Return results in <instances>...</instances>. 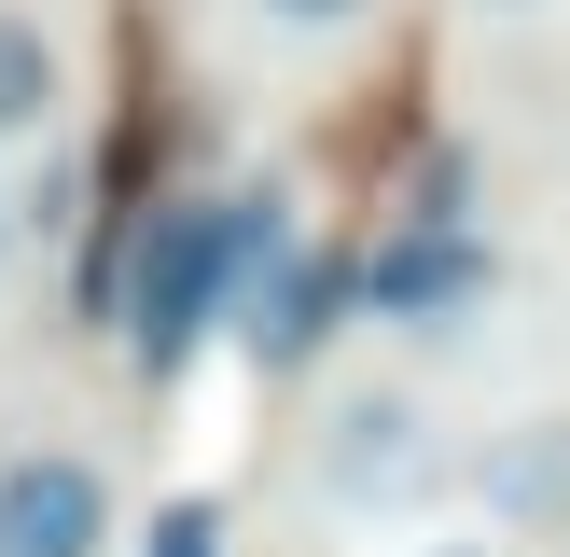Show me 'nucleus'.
<instances>
[{"label":"nucleus","instance_id":"8","mask_svg":"<svg viewBox=\"0 0 570 557\" xmlns=\"http://www.w3.org/2000/svg\"><path fill=\"white\" fill-rule=\"evenodd\" d=\"M139 557H223V501H209V488L154 501V529H139Z\"/></svg>","mask_w":570,"mask_h":557},{"label":"nucleus","instance_id":"7","mask_svg":"<svg viewBox=\"0 0 570 557\" xmlns=\"http://www.w3.org/2000/svg\"><path fill=\"white\" fill-rule=\"evenodd\" d=\"M56 98H70V56H56V28L0 0V139H42V126H56Z\"/></svg>","mask_w":570,"mask_h":557},{"label":"nucleus","instance_id":"11","mask_svg":"<svg viewBox=\"0 0 570 557\" xmlns=\"http://www.w3.org/2000/svg\"><path fill=\"white\" fill-rule=\"evenodd\" d=\"M0 237H14V195H0Z\"/></svg>","mask_w":570,"mask_h":557},{"label":"nucleus","instance_id":"2","mask_svg":"<svg viewBox=\"0 0 570 557\" xmlns=\"http://www.w3.org/2000/svg\"><path fill=\"white\" fill-rule=\"evenodd\" d=\"M488 293H501V251L473 237V223H390V237L362 251V306H376V321L445 334L460 306H488Z\"/></svg>","mask_w":570,"mask_h":557},{"label":"nucleus","instance_id":"12","mask_svg":"<svg viewBox=\"0 0 570 557\" xmlns=\"http://www.w3.org/2000/svg\"><path fill=\"white\" fill-rule=\"evenodd\" d=\"M501 14H529V0H501Z\"/></svg>","mask_w":570,"mask_h":557},{"label":"nucleus","instance_id":"6","mask_svg":"<svg viewBox=\"0 0 570 557\" xmlns=\"http://www.w3.org/2000/svg\"><path fill=\"white\" fill-rule=\"evenodd\" d=\"M473 488H488L501 529H570V418H515V432H488V460H473Z\"/></svg>","mask_w":570,"mask_h":557},{"label":"nucleus","instance_id":"1","mask_svg":"<svg viewBox=\"0 0 570 557\" xmlns=\"http://www.w3.org/2000/svg\"><path fill=\"white\" fill-rule=\"evenodd\" d=\"M278 251H293V195L278 182H223V195L139 209V237H126V362L139 377H181Z\"/></svg>","mask_w":570,"mask_h":557},{"label":"nucleus","instance_id":"10","mask_svg":"<svg viewBox=\"0 0 570 557\" xmlns=\"http://www.w3.org/2000/svg\"><path fill=\"white\" fill-rule=\"evenodd\" d=\"M417 557H501V544H417Z\"/></svg>","mask_w":570,"mask_h":557},{"label":"nucleus","instance_id":"4","mask_svg":"<svg viewBox=\"0 0 570 557\" xmlns=\"http://www.w3.org/2000/svg\"><path fill=\"white\" fill-rule=\"evenodd\" d=\"M111 544V473L83 446H14L0 460V557H98Z\"/></svg>","mask_w":570,"mask_h":557},{"label":"nucleus","instance_id":"5","mask_svg":"<svg viewBox=\"0 0 570 557\" xmlns=\"http://www.w3.org/2000/svg\"><path fill=\"white\" fill-rule=\"evenodd\" d=\"M321 488L348 501V516L417 501V488H432V418H417L404 390H348V404L321 418Z\"/></svg>","mask_w":570,"mask_h":557},{"label":"nucleus","instance_id":"9","mask_svg":"<svg viewBox=\"0 0 570 557\" xmlns=\"http://www.w3.org/2000/svg\"><path fill=\"white\" fill-rule=\"evenodd\" d=\"M278 28H348V14H376V0H265Z\"/></svg>","mask_w":570,"mask_h":557},{"label":"nucleus","instance_id":"3","mask_svg":"<svg viewBox=\"0 0 570 557\" xmlns=\"http://www.w3.org/2000/svg\"><path fill=\"white\" fill-rule=\"evenodd\" d=\"M348 306H362V265L293 237V251H278V265L237 293V321H223V334H237L265 377H293V362H321V349H334V321H348Z\"/></svg>","mask_w":570,"mask_h":557}]
</instances>
